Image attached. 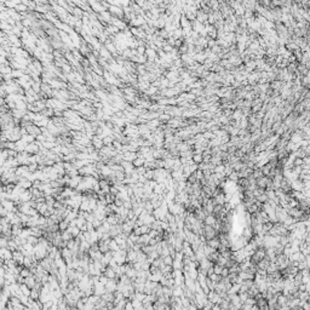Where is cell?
<instances>
[{
  "instance_id": "cell-18",
  "label": "cell",
  "mask_w": 310,
  "mask_h": 310,
  "mask_svg": "<svg viewBox=\"0 0 310 310\" xmlns=\"http://www.w3.org/2000/svg\"><path fill=\"white\" fill-rule=\"evenodd\" d=\"M145 50H147V47H145V46H138V47H137V54H138V56H144V55H145Z\"/></svg>"
},
{
  "instance_id": "cell-14",
  "label": "cell",
  "mask_w": 310,
  "mask_h": 310,
  "mask_svg": "<svg viewBox=\"0 0 310 310\" xmlns=\"http://www.w3.org/2000/svg\"><path fill=\"white\" fill-rule=\"evenodd\" d=\"M21 276L23 277V279H27V277H29V276H32V271H31V269H28V268H24L23 267V269H22V271H21Z\"/></svg>"
},
{
  "instance_id": "cell-3",
  "label": "cell",
  "mask_w": 310,
  "mask_h": 310,
  "mask_svg": "<svg viewBox=\"0 0 310 310\" xmlns=\"http://www.w3.org/2000/svg\"><path fill=\"white\" fill-rule=\"evenodd\" d=\"M24 258H26V256L23 254V252H21V251H15L14 254H12V259H14L18 265H22V267H23V262H24Z\"/></svg>"
},
{
  "instance_id": "cell-12",
  "label": "cell",
  "mask_w": 310,
  "mask_h": 310,
  "mask_svg": "<svg viewBox=\"0 0 310 310\" xmlns=\"http://www.w3.org/2000/svg\"><path fill=\"white\" fill-rule=\"evenodd\" d=\"M132 163H133V166L136 168L137 167H142V166H144V163H145V159L144 157H137Z\"/></svg>"
},
{
  "instance_id": "cell-1",
  "label": "cell",
  "mask_w": 310,
  "mask_h": 310,
  "mask_svg": "<svg viewBox=\"0 0 310 310\" xmlns=\"http://www.w3.org/2000/svg\"><path fill=\"white\" fill-rule=\"evenodd\" d=\"M98 184H99V189L103 194H110V189H112V183L109 182L108 179H99L98 180Z\"/></svg>"
},
{
  "instance_id": "cell-19",
  "label": "cell",
  "mask_w": 310,
  "mask_h": 310,
  "mask_svg": "<svg viewBox=\"0 0 310 310\" xmlns=\"http://www.w3.org/2000/svg\"><path fill=\"white\" fill-rule=\"evenodd\" d=\"M37 141L44 143V142H46V137L44 136V134H39V136H37Z\"/></svg>"
},
{
  "instance_id": "cell-6",
  "label": "cell",
  "mask_w": 310,
  "mask_h": 310,
  "mask_svg": "<svg viewBox=\"0 0 310 310\" xmlns=\"http://www.w3.org/2000/svg\"><path fill=\"white\" fill-rule=\"evenodd\" d=\"M11 113H12V116L15 119H20L22 120L24 116L27 115L28 113V110H20V109H14V110H11Z\"/></svg>"
},
{
  "instance_id": "cell-2",
  "label": "cell",
  "mask_w": 310,
  "mask_h": 310,
  "mask_svg": "<svg viewBox=\"0 0 310 310\" xmlns=\"http://www.w3.org/2000/svg\"><path fill=\"white\" fill-rule=\"evenodd\" d=\"M89 4H90V6H91L92 11H93L95 14H97V15L104 12V11H108V10L102 5L101 1H89Z\"/></svg>"
},
{
  "instance_id": "cell-13",
  "label": "cell",
  "mask_w": 310,
  "mask_h": 310,
  "mask_svg": "<svg viewBox=\"0 0 310 310\" xmlns=\"http://www.w3.org/2000/svg\"><path fill=\"white\" fill-rule=\"evenodd\" d=\"M23 75H24V71H22V69H14L12 71L14 79H21Z\"/></svg>"
},
{
  "instance_id": "cell-7",
  "label": "cell",
  "mask_w": 310,
  "mask_h": 310,
  "mask_svg": "<svg viewBox=\"0 0 310 310\" xmlns=\"http://www.w3.org/2000/svg\"><path fill=\"white\" fill-rule=\"evenodd\" d=\"M122 155H124V160L128 162H133L138 157L137 153H132V151H126V153H122Z\"/></svg>"
},
{
  "instance_id": "cell-15",
  "label": "cell",
  "mask_w": 310,
  "mask_h": 310,
  "mask_svg": "<svg viewBox=\"0 0 310 310\" xmlns=\"http://www.w3.org/2000/svg\"><path fill=\"white\" fill-rule=\"evenodd\" d=\"M171 119H172L171 116H170L168 114H166V113H162V114L159 116V120L161 121V124H167V122L171 120Z\"/></svg>"
},
{
  "instance_id": "cell-8",
  "label": "cell",
  "mask_w": 310,
  "mask_h": 310,
  "mask_svg": "<svg viewBox=\"0 0 310 310\" xmlns=\"http://www.w3.org/2000/svg\"><path fill=\"white\" fill-rule=\"evenodd\" d=\"M22 141L27 144H31V143L35 142L37 138H35V136H32V134H26V136H22Z\"/></svg>"
},
{
  "instance_id": "cell-5",
  "label": "cell",
  "mask_w": 310,
  "mask_h": 310,
  "mask_svg": "<svg viewBox=\"0 0 310 310\" xmlns=\"http://www.w3.org/2000/svg\"><path fill=\"white\" fill-rule=\"evenodd\" d=\"M120 165H121L122 167H124V170H125V173H126V174H127V173H132V172L134 171V170H136V167L133 166V163H132V162H128V161H125V160L122 161V162L120 163Z\"/></svg>"
},
{
  "instance_id": "cell-17",
  "label": "cell",
  "mask_w": 310,
  "mask_h": 310,
  "mask_svg": "<svg viewBox=\"0 0 310 310\" xmlns=\"http://www.w3.org/2000/svg\"><path fill=\"white\" fill-rule=\"evenodd\" d=\"M32 89L35 91L38 95L40 92H41V84H38V83H33V85H32Z\"/></svg>"
},
{
  "instance_id": "cell-10",
  "label": "cell",
  "mask_w": 310,
  "mask_h": 310,
  "mask_svg": "<svg viewBox=\"0 0 310 310\" xmlns=\"http://www.w3.org/2000/svg\"><path fill=\"white\" fill-rule=\"evenodd\" d=\"M193 162L196 163V165L202 163L204 162V155L202 154H194L193 155Z\"/></svg>"
},
{
  "instance_id": "cell-9",
  "label": "cell",
  "mask_w": 310,
  "mask_h": 310,
  "mask_svg": "<svg viewBox=\"0 0 310 310\" xmlns=\"http://www.w3.org/2000/svg\"><path fill=\"white\" fill-rule=\"evenodd\" d=\"M58 227H60V231H66V230H68V228L71 227V223H69L68 220L63 219L62 222H60V224H58Z\"/></svg>"
},
{
  "instance_id": "cell-16",
  "label": "cell",
  "mask_w": 310,
  "mask_h": 310,
  "mask_svg": "<svg viewBox=\"0 0 310 310\" xmlns=\"http://www.w3.org/2000/svg\"><path fill=\"white\" fill-rule=\"evenodd\" d=\"M114 141H115V139H114L113 136H108V137H104V138H103V143H104V145H110V144H113Z\"/></svg>"
},
{
  "instance_id": "cell-4",
  "label": "cell",
  "mask_w": 310,
  "mask_h": 310,
  "mask_svg": "<svg viewBox=\"0 0 310 310\" xmlns=\"http://www.w3.org/2000/svg\"><path fill=\"white\" fill-rule=\"evenodd\" d=\"M92 145L95 147V149L97 151H99L103 147H104V143H103V139L102 138H99V136H97V134H95L92 138Z\"/></svg>"
},
{
  "instance_id": "cell-11",
  "label": "cell",
  "mask_w": 310,
  "mask_h": 310,
  "mask_svg": "<svg viewBox=\"0 0 310 310\" xmlns=\"http://www.w3.org/2000/svg\"><path fill=\"white\" fill-rule=\"evenodd\" d=\"M12 71L14 69L9 67V66H1L0 67V73H1V75H6V74H12Z\"/></svg>"
}]
</instances>
